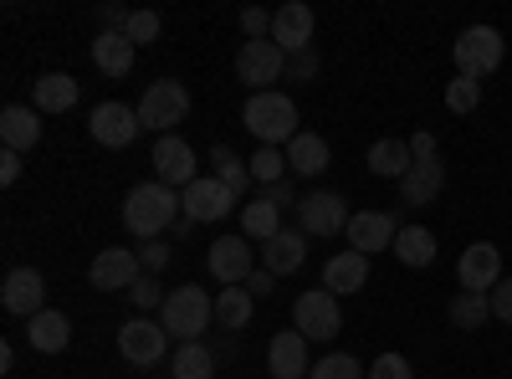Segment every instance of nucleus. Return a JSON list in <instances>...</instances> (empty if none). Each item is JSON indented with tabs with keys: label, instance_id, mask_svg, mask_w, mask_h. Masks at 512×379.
I'll return each mask as SVG.
<instances>
[{
	"label": "nucleus",
	"instance_id": "obj_46",
	"mask_svg": "<svg viewBox=\"0 0 512 379\" xmlns=\"http://www.w3.org/2000/svg\"><path fill=\"white\" fill-rule=\"evenodd\" d=\"M16 180H21V154L0 149V185H16Z\"/></svg>",
	"mask_w": 512,
	"mask_h": 379
},
{
	"label": "nucleus",
	"instance_id": "obj_39",
	"mask_svg": "<svg viewBox=\"0 0 512 379\" xmlns=\"http://www.w3.org/2000/svg\"><path fill=\"white\" fill-rule=\"evenodd\" d=\"M364 379H415V369H410L405 354H379V359L364 369Z\"/></svg>",
	"mask_w": 512,
	"mask_h": 379
},
{
	"label": "nucleus",
	"instance_id": "obj_13",
	"mask_svg": "<svg viewBox=\"0 0 512 379\" xmlns=\"http://www.w3.org/2000/svg\"><path fill=\"white\" fill-rule=\"evenodd\" d=\"M205 267H210V277H216L221 287H246V277L256 272L251 241H246V236H221V241H210Z\"/></svg>",
	"mask_w": 512,
	"mask_h": 379
},
{
	"label": "nucleus",
	"instance_id": "obj_38",
	"mask_svg": "<svg viewBox=\"0 0 512 379\" xmlns=\"http://www.w3.org/2000/svg\"><path fill=\"white\" fill-rule=\"evenodd\" d=\"M308 379H359V359L354 354H323Z\"/></svg>",
	"mask_w": 512,
	"mask_h": 379
},
{
	"label": "nucleus",
	"instance_id": "obj_33",
	"mask_svg": "<svg viewBox=\"0 0 512 379\" xmlns=\"http://www.w3.org/2000/svg\"><path fill=\"white\" fill-rule=\"evenodd\" d=\"M169 364H175V379H216V354L205 344H180Z\"/></svg>",
	"mask_w": 512,
	"mask_h": 379
},
{
	"label": "nucleus",
	"instance_id": "obj_37",
	"mask_svg": "<svg viewBox=\"0 0 512 379\" xmlns=\"http://www.w3.org/2000/svg\"><path fill=\"white\" fill-rule=\"evenodd\" d=\"M251 180H262V185H282V170H287V154L282 149H256L251 159Z\"/></svg>",
	"mask_w": 512,
	"mask_h": 379
},
{
	"label": "nucleus",
	"instance_id": "obj_7",
	"mask_svg": "<svg viewBox=\"0 0 512 379\" xmlns=\"http://www.w3.org/2000/svg\"><path fill=\"white\" fill-rule=\"evenodd\" d=\"M236 77L246 82L251 93H272V82L287 77V52L277 47V41H241Z\"/></svg>",
	"mask_w": 512,
	"mask_h": 379
},
{
	"label": "nucleus",
	"instance_id": "obj_3",
	"mask_svg": "<svg viewBox=\"0 0 512 379\" xmlns=\"http://www.w3.org/2000/svg\"><path fill=\"white\" fill-rule=\"evenodd\" d=\"M159 323H164V333L169 339H180V344H200V333L216 323V303L205 298V287H175L164 298V308H159Z\"/></svg>",
	"mask_w": 512,
	"mask_h": 379
},
{
	"label": "nucleus",
	"instance_id": "obj_29",
	"mask_svg": "<svg viewBox=\"0 0 512 379\" xmlns=\"http://www.w3.org/2000/svg\"><path fill=\"white\" fill-rule=\"evenodd\" d=\"M395 257H400V267H431L436 262V231H425V226H400V236H395Z\"/></svg>",
	"mask_w": 512,
	"mask_h": 379
},
{
	"label": "nucleus",
	"instance_id": "obj_12",
	"mask_svg": "<svg viewBox=\"0 0 512 379\" xmlns=\"http://www.w3.org/2000/svg\"><path fill=\"white\" fill-rule=\"evenodd\" d=\"M88 134H93L103 149H128V144L144 134L139 108H128V103H98L93 118H88Z\"/></svg>",
	"mask_w": 512,
	"mask_h": 379
},
{
	"label": "nucleus",
	"instance_id": "obj_34",
	"mask_svg": "<svg viewBox=\"0 0 512 379\" xmlns=\"http://www.w3.org/2000/svg\"><path fill=\"white\" fill-rule=\"evenodd\" d=\"M210 164H216V180H221L231 195L251 190V164H246V159H236L226 144H216V149H210Z\"/></svg>",
	"mask_w": 512,
	"mask_h": 379
},
{
	"label": "nucleus",
	"instance_id": "obj_41",
	"mask_svg": "<svg viewBox=\"0 0 512 379\" xmlns=\"http://www.w3.org/2000/svg\"><path fill=\"white\" fill-rule=\"evenodd\" d=\"M287 77H292V82H308V77H318V47L292 52V57H287Z\"/></svg>",
	"mask_w": 512,
	"mask_h": 379
},
{
	"label": "nucleus",
	"instance_id": "obj_44",
	"mask_svg": "<svg viewBox=\"0 0 512 379\" xmlns=\"http://www.w3.org/2000/svg\"><path fill=\"white\" fill-rule=\"evenodd\" d=\"M410 154H415V164H431V159H441V144H436V134H410Z\"/></svg>",
	"mask_w": 512,
	"mask_h": 379
},
{
	"label": "nucleus",
	"instance_id": "obj_15",
	"mask_svg": "<svg viewBox=\"0 0 512 379\" xmlns=\"http://www.w3.org/2000/svg\"><path fill=\"white\" fill-rule=\"evenodd\" d=\"M456 282L461 292H492L502 282V251L492 241H472L456 262Z\"/></svg>",
	"mask_w": 512,
	"mask_h": 379
},
{
	"label": "nucleus",
	"instance_id": "obj_26",
	"mask_svg": "<svg viewBox=\"0 0 512 379\" xmlns=\"http://www.w3.org/2000/svg\"><path fill=\"white\" fill-rule=\"evenodd\" d=\"M369 175H379V180H405L410 170H415V154H410V139H379V144H369Z\"/></svg>",
	"mask_w": 512,
	"mask_h": 379
},
{
	"label": "nucleus",
	"instance_id": "obj_22",
	"mask_svg": "<svg viewBox=\"0 0 512 379\" xmlns=\"http://www.w3.org/2000/svg\"><path fill=\"white\" fill-rule=\"evenodd\" d=\"M303 262H308V236H303V231H287V226H282V231L262 246V267H267L272 277H292Z\"/></svg>",
	"mask_w": 512,
	"mask_h": 379
},
{
	"label": "nucleus",
	"instance_id": "obj_14",
	"mask_svg": "<svg viewBox=\"0 0 512 379\" xmlns=\"http://www.w3.org/2000/svg\"><path fill=\"white\" fill-rule=\"evenodd\" d=\"M139 277H144V262H139V251H128V246L98 251L93 267H88V282H93L98 292H128Z\"/></svg>",
	"mask_w": 512,
	"mask_h": 379
},
{
	"label": "nucleus",
	"instance_id": "obj_18",
	"mask_svg": "<svg viewBox=\"0 0 512 379\" xmlns=\"http://www.w3.org/2000/svg\"><path fill=\"white\" fill-rule=\"evenodd\" d=\"M267 374L272 379H308L313 374V359H308V339L297 328L277 333L272 349H267Z\"/></svg>",
	"mask_w": 512,
	"mask_h": 379
},
{
	"label": "nucleus",
	"instance_id": "obj_1",
	"mask_svg": "<svg viewBox=\"0 0 512 379\" xmlns=\"http://www.w3.org/2000/svg\"><path fill=\"white\" fill-rule=\"evenodd\" d=\"M185 216V205H180V190H169L159 180H144L123 195V226L134 231L139 241H159L164 231H175Z\"/></svg>",
	"mask_w": 512,
	"mask_h": 379
},
{
	"label": "nucleus",
	"instance_id": "obj_30",
	"mask_svg": "<svg viewBox=\"0 0 512 379\" xmlns=\"http://www.w3.org/2000/svg\"><path fill=\"white\" fill-rule=\"evenodd\" d=\"M282 231V210L272 205V200H251V205H241V236L246 241H272Z\"/></svg>",
	"mask_w": 512,
	"mask_h": 379
},
{
	"label": "nucleus",
	"instance_id": "obj_35",
	"mask_svg": "<svg viewBox=\"0 0 512 379\" xmlns=\"http://www.w3.org/2000/svg\"><path fill=\"white\" fill-rule=\"evenodd\" d=\"M482 103V82L477 77H451L446 82V108L451 113H472Z\"/></svg>",
	"mask_w": 512,
	"mask_h": 379
},
{
	"label": "nucleus",
	"instance_id": "obj_10",
	"mask_svg": "<svg viewBox=\"0 0 512 379\" xmlns=\"http://www.w3.org/2000/svg\"><path fill=\"white\" fill-rule=\"evenodd\" d=\"M180 205H185V221L210 226V221H226V216H231V210H236V195H231L216 175H200L195 185L180 190Z\"/></svg>",
	"mask_w": 512,
	"mask_h": 379
},
{
	"label": "nucleus",
	"instance_id": "obj_40",
	"mask_svg": "<svg viewBox=\"0 0 512 379\" xmlns=\"http://www.w3.org/2000/svg\"><path fill=\"white\" fill-rule=\"evenodd\" d=\"M164 298H169V292H159V282H154L149 272H144L134 287H128V303H134V308H144V313H149V308H164Z\"/></svg>",
	"mask_w": 512,
	"mask_h": 379
},
{
	"label": "nucleus",
	"instance_id": "obj_24",
	"mask_svg": "<svg viewBox=\"0 0 512 379\" xmlns=\"http://www.w3.org/2000/svg\"><path fill=\"white\" fill-rule=\"evenodd\" d=\"M134 52L139 47L123 31H98L93 36V62H98L103 77H128V72H134Z\"/></svg>",
	"mask_w": 512,
	"mask_h": 379
},
{
	"label": "nucleus",
	"instance_id": "obj_17",
	"mask_svg": "<svg viewBox=\"0 0 512 379\" xmlns=\"http://www.w3.org/2000/svg\"><path fill=\"white\" fill-rule=\"evenodd\" d=\"M154 180L169 185V190H185V185L200 180V175H195V149H190L180 134H164V139L154 144Z\"/></svg>",
	"mask_w": 512,
	"mask_h": 379
},
{
	"label": "nucleus",
	"instance_id": "obj_16",
	"mask_svg": "<svg viewBox=\"0 0 512 379\" xmlns=\"http://www.w3.org/2000/svg\"><path fill=\"white\" fill-rule=\"evenodd\" d=\"M313 31H318V16H313L308 0H287V6L272 11V41H277L287 57L303 52V47H313Z\"/></svg>",
	"mask_w": 512,
	"mask_h": 379
},
{
	"label": "nucleus",
	"instance_id": "obj_47",
	"mask_svg": "<svg viewBox=\"0 0 512 379\" xmlns=\"http://www.w3.org/2000/svg\"><path fill=\"white\" fill-rule=\"evenodd\" d=\"M262 200H272L277 210H282V205H297V195H292V185H287V180H282V185H267V195H262Z\"/></svg>",
	"mask_w": 512,
	"mask_h": 379
},
{
	"label": "nucleus",
	"instance_id": "obj_36",
	"mask_svg": "<svg viewBox=\"0 0 512 379\" xmlns=\"http://www.w3.org/2000/svg\"><path fill=\"white\" fill-rule=\"evenodd\" d=\"M159 31H164V16L159 11H134V16H128V26H123V36L134 41V47H154Z\"/></svg>",
	"mask_w": 512,
	"mask_h": 379
},
{
	"label": "nucleus",
	"instance_id": "obj_28",
	"mask_svg": "<svg viewBox=\"0 0 512 379\" xmlns=\"http://www.w3.org/2000/svg\"><path fill=\"white\" fill-rule=\"evenodd\" d=\"M282 154H287V170H297V175H323V170H328V159H333L328 139H323V134H308V129L297 134Z\"/></svg>",
	"mask_w": 512,
	"mask_h": 379
},
{
	"label": "nucleus",
	"instance_id": "obj_8",
	"mask_svg": "<svg viewBox=\"0 0 512 379\" xmlns=\"http://www.w3.org/2000/svg\"><path fill=\"white\" fill-rule=\"evenodd\" d=\"M349 200L338 195V190H313L297 200V231L303 236H338V231H349Z\"/></svg>",
	"mask_w": 512,
	"mask_h": 379
},
{
	"label": "nucleus",
	"instance_id": "obj_4",
	"mask_svg": "<svg viewBox=\"0 0 512 379\" xmlns=\"http://www.w3.org/2000/svg\"><path fill=\"white\" fill-rule=\"evenodd\" d=\"M451 57H456V77H477V82H482V77H492V72L502 67L507 41H502L497 26H466V31L456 36Z\"/></svg>",
	"mask_w": 512,
	"mask_h": 379
},
{
	"label": "nucleus",
	"instance_id": "obj_19",
	"mask_svg": "<svg viewBox=\"0 0 512 379\" xmlns=\"http://www.w3.org/2000/svg\"><path fill=\"white\" fill-rule=\"evenodd\" d=\"M395 236H400V226H395L390 210H359V216L349 221V246L364 251V257H374V251H390Z\"/></svg>",
	"mask_w": 512,
	"mask_h": 379
},
{
	"label": "nucleus",
	"instance_id": "obj_43",
	"mask_svg": "<svg viewBox=\"0 0 512 379\" xmlns=\"http://www.w3.org/2000/svg\"><path fill=\"white\" fill-rule=\"evenodd\" d=\"M487 298H492V318L512 328V277H502V282L487 292Z\"/></svg>",
	"mask_w": 512,
	"mask_h": 379
},
{
	"label": "nucleus",
	"instance_id": "obj_6",
	"mask_svg": "<svg viewBox=\"0 0 512 379\" xmlns=\"http://www.w3.org/2000/svg\"><path fill=\"white\" fill-rule=\"evenodd\" d=\"M292 328L303 333V339H338L344 333V313H338V298L328 287H308L303 298L292 303Z\"/></svg>",
	"mask_w": 512,
	"mask_h": 379
},
{
	"label": "nucleus",
	"instance_id": "obj_11",
	"mask_svg": "<svg viewBox=\"0 0 512 379\" xmlns=\"http://www.w3.org/2000/svg\"><path fill=\"white\" fill-rule=\"evenodd\" d=\"M0 308H6L11 318H36L41 308H47V277H41L36 267H16L6 272V282H0Z\"/></svg>",
	"mask_w": 512,
	"mask_h": 379
},
{
	"label": "nucleus",
	"instance_id": "obj_23",
	"mask_svg": "<svg viewBox=\"0 0 512 379\" xmlns=\"http://www.w3.org/2000/svg\"><path fill=\"white\" fill-rule=\"evenodd\" d=\"M0 144H6L11 154H26V149H36V144H41V113H36V108H21V103H11L6 113H0Z\"/></svg>",
	"mask_w": 512,
	"mask_h": 379
},
{
	"label": "nucleus",
	"instance_id": "obj_27",
	"mask_svg": "<svg viewBox=\"0 0 512 379\" xmlns=\"http://www.w3.org/2000/svg\"><path fill=\"white\" fill-rule=\"evenodd\" d=\"M446 190V164L431 159V164H415V170L400 180V200L405 205H436Z\"/></svg>",
	"mask_w": 512,
	"mask_h": 379
},
{
	"label": "nucleus",
	"instance_id": "obj_2",
	"mask_svg": "<svg viewBox=\"0 0 512 379\" xmlns=\"http://www.w3.org/2000/svg\"><path fill=\"white\" fill-rule=\"evenodd\" d=\"M241 123H246V129L256 134V139H262V149H287L297 134H303V129H297V103L287 98V93H251L246 98V108H241Z\"/></svg>",
	"mask_w": 512,
	"mask_h": 379
},
{
	"label": "nucleus",
	"instance_id": "obj_42",
	"mask_svg": "<svg viewBox=\"0 0 512 379\" xmlns=\"http://www.w3.org/2000/svg\"><path fill=\"white\" fill-rule=\"evenodd\" d=\"M139 262H144V272H149V277H159V272L169 267V246H164V236L139 246Z\"/></svg>",
	"mask_w": 512,
	"mask_h": 379
},
{
	"label": "nucleus",
	"instance_id": "obj_32",
	"mask_svg": "<svg viewBox=\"0 0 512 379\" xmlns=\"http://www.w3.org/2000/svg\"><path fill=\"white\" fill-rule=\"evenodd\" d=\"M251 308H256V298H251L246 287H221V298H216V323L236 333V328L251 323Z\"/></svg>",
	"mask_w": 512,
	"mask_h": 379
},
{
	"label": "nucleus",
	"instance_id": "obj_5",
	"mask_svg": "<svg viewBox=\"0 0 512 379\" xmlns=\"http://www.w3.org/2000/svg\"><path fill=\"white\" fill-rule=\"evenodd\" d=\"M185 118H190V88H185V82H175V77L149 82L144 98H139V123H144V129L175 134Z\"/></svg>",
	"mask_w": 512,
	"mask_h": 379
},
{
	"label": "nucleus",
	"instance_id": "obj_25",
	"mask_svg": "<svg viewBox=\"0 0 512 379\" xmlns=\"http://www.w3.org/2000/svg\"><path fill=\"white\" fill-rule=\"evenodd\" d=\"M26 339H31L36 354H62V349L72 344V323H67V313H57V308H41V313L26 323Z\"/></svg>",
	"mask_w": 512,
	"mask_h": 379
},
{
	"label": "nucleus",
	"instance_id": "obj_9",
	"mask_svg": "<svg viewBox=\"0 0 512 379\" xmlns=\"http://www.w3.org/2000/svg\"><path fill=\"white\" fill-rule=\"evenodd\" d=\"M118 354H123V364H134V369H154V364L169 354L164 323H154V318H128V323L118 328Z\"/></svg>",
	"mask_w": 512,
	"mask_h": 379
},
{
	"label": "nucleus",
	"instance_id": "obj_31",
	"mask_svg": "<svg viewBox=\"0 0 512 379\" xmlns=\"http://www.w3.org/2000/svg\"><path fill=\"white\" fill-rule=\"evenodd\" d=\"M446 318H451V328H482L487 318H492V298L487 292H456V298L446 303Z\"/></svg>",
	"mask_w": 512,
	"mask_h": 379
},
{
	"label": "nucleus",
	"instance_id": "obj_20",
	"mask_svg": "<svg viewBox=\"0 0 512 379\" xmlns=\"http://www.w3.org/2000/svg\"><path fill=\"white\" fill-rule=\"evenodd\" d=\"M82 98V82L72 72H41L31 82V108L36 113H72Z\"/></svg>",
	"mask_w": 512,
	"mask_h": 379
},
{
	"label": "nucleus",
	"instance_id": "obj_45",
	"mask_svg": "<svg viewBox=\"0 0 512 379\" xmlns=\"http://www.w3.org/2000/svg\"><path fill=\"white\" fill-rule=\"evenodd\" d=\"M246 292H251V298H267V292H277V277H272L267 267H256V272L246 277Z\"/></svg>",
	"mask_w": 512,
	"mask_h": 379
},
{
	"label": "nucleus",
	"instance_id": "obj_21",
	"mask_svg": "<svg viewBox=\"0 0 512 379\" xmlns=\"http://www.w3.org/2000/svg\"><path fill=\"white\" fill-rule=\"evenodd\" d=\"M369 282V257L364 251H333V257L323 262V287L333 292V298H349V292H359Z\"/></svg>",
	"mask_w": 512,
	"mask_h": 379
}]
</instances>
